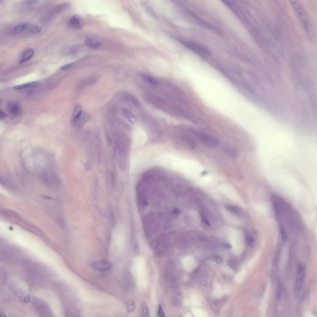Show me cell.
Here are the masks:
<instances>
[{"instance_id": "6da1fadb", "label": "cell", "mask_w": 317, "mask_h": 317, "mask_svg": "<svg viewBox=\"0 0 317 317\" xmlns=\"http://www.w3.org/2000/svg\"><path fill=\"white\" fill-rule=\"evenodd\" d=\"M290 1L293 9L301 20L306 30H308L309 21L307 15L302 5L298 1Z\"/></svg>"}, {"instance_id": "7a4b0ae2", "label": "cell", "mask_w": 317, "mask_h": 317, "mask_svg": "<svg viewBox=\"0 0 317 317\" xmlns=\"http://www.w3.org/2000/svg\"><path fill=\"white\" fill-rule=\"evenodd\" d=\"M197 137L205 145L210 147H215L219 144V140L210 135L200 132H196Z\"/></svg>"}, {"instance_id": "3957f363", "label": "cell", "mask_w": 317, "mask_h": 317, "mask_svg": "<svg viewBox=\"0 0 317 317\" xmlns=\"http://www.w3.org/2000/svg\"><path fill=\"white\" fill-rule=\"evenodd\" d=\"M305 274V267L302 263L299 264L297 272L296 282L295 284V290L297 292L302 289L304 281Z\"/></svg>"}, {"instance_id": "277c9868", "label": "cell", "mask_w": 317, "mask_h": 317, "mask_svg": "<svg viewBox=\"0 0 317 317\" xmlns=\"http://www.w3.org/2000/svg\"><path fill=\"white\" fill-rule=\"evenodd\" d=\"M41 176L42 181L47 186L52 187L57 186L58 180L51 172L45 170L41 172Z\"/></svg>"}, {"instance_id": "5b68a950", "label": "cell", "mask_w": 317, "mask_h": 317, "mask_svg": "<svg viewBox=\"0 0 317 317\" xmlns=\"http://www.w3.org/2000/svg\"><path fill=\"white\" fill-rule=\"evenodd\" d=\"M90 115L88 113L83 112L81 114L77 117L72 118V124L75 127L80 128L88 123L91 119Z\"/></svg>"}, {"instance_id": "8992f818", "label": "cell", "mask_w": 317, "mask_h": 317, "mask_svg": "<svg viewBox=\"0 0 317 317\" xmlns=\"http://www.w3.org/2000/svg\"><path fill=\"white\" fill-rule=\"evenodd\" d=\"M183 42L186 46L200 54L203 55L209 54V52L208 50L204 47L189 42Z\"/></svg>"}, {"instance_id": "52a82bcc", "label": "cell", "mask_w": 317, "mask_h": 317, "mask_svg": "<svg viewBox=\"0 0 317 317\" xmlns=\"http://www.w3.org/2000/svg\"><path fill=\"white\" fill-rule=\"evenodd\" d=\"M7 109L12 116L17 117L21 113V107L20 104L15 102H11L7 105Z\"/></svg>"}, {"instance_id": "ba28073f", "label": "cell", "mask_w": 317, "mask_h": 317, "mask_svg": "<svg viewBox=\"0 0 317 317\" xmlns=\"http://www.w3.org/2000/svg\"><path fill=\"white\" fill-rule=\"evenodd\" d=\"M92 265L93 267L95 269L101 271L109 270L112 268V264L110 262L103 260L97 261L93 262Z\"/></svg>"}, {"instance_id": "9c48e42d", "label": "cell", "mask_w": 317, "mask_h": 317, "mask_svg": "<svg viewBox=\"0 0 317 317\" xmlns=\"http://www.w3.org/2000/svg\"><path fill=\"white\" fill-rule=\"evenodd\" d=\"M85 44L88 47L95 49L99 47L101 45V42L91 35H88L85 38Z\"/></svg>"}, {"instance_id": "30bf717a", "label": "cell", "mask_w": 317, "mask_h": 317, "mask_svg": "<svg viewBox=\"0 0 317 317\" xmlns=\"http://www.w3.org/2000/svg\"><path fill=\"white\" fill-rule=\"evenodd\" d=\"M68 24L70 27L75 29H79L83 26L81 19L77 15L74 16L70 19Z\"/></svg>"}, {"instance_id": "8fae6325", "label": "cell", "mask_w": 317, "mask_h": 317, "mask_svg": "<svg viewBox=\"0 0 317 317\" xmlns=\"http://www.w3.org/2000/svg\"><path fill=\"white\" fill-rule=\"evenodd\" d=\"M136 136L134 138V146L138 148L145 143L147 138L146 134L143 133H138Z\"/></svg>"}, {"instance_id": "7c38bea8", "label": "cell", "mask_w": 317, "mask_h": 317, "mask_svg": "<svg viewBox=\"0 0 317 317\" xmlns=\"http://www.w3.org/2000/svg\"><path fill=\"white\" fill-rule=\"evenodd\" d=\"M34 54V50L32 49H28L25 51L21 55L19 60V64H22L30 59Z\"/></svg>"}, {"instance_id": "4fadbf2b", "label": "cell", "mask_w": 317, "mask_h": 317, "mask_svg": "<svg viewBox=\"0 0 317 317\" xmlns=\"http://www.w3.org/2000/svg\"><path fill=\"white\" fill-rule=\"evenodd\" d=\"M39 84V83L38 82H34L14 86L13 89L15 90H20L27 88L35 87L38 86Z\"/></svg>"}, {"instance_id": "5bb4252c", "label": "cell", "mask_w": 317, "mask_h": 317, "mask_svg": "<svg viewBox=\"0 0 317 317\" xmlns=\"http://www.w3.org/2000/svg\"><path fill=\"white\" fill-rule=\"evenodd\" d=\"M123 113L124 116L131 123H134L136 122L137 120L136 117L130 110L126 109H125L123 111Z\"/></svg>"}, {"instance_id": "9a60e30c", "label": "cell", "mask_w": 317, "mask_h": 317, "mask_svg": "<svg viewBox=\"0 0 317 317\" xmlns=\"http://www.w3.org/2000/svg\"><path fill=\"white\" fill-rule=\"evenodd\" d=\"M1 184L5 188L10 190H14L15 189V187L14 185L7 179L4 177H1Z\"/></svg>"}, {"instance_id": "2e32d148", "label": "cell", "mask_w": 317, "mask_h": 317, "mask_svg": "<svg viewBox=\"0 0 317 317\" xmlns=\"http://www.w3.org/2000/svg\"><path fill=\"white\" fill-rule=\"evenodd\" d=\"M28 25V24L27 23H24L19 25L13 28V32L16 34L22 32L26 30Z\"/></svg>"}, {"instance_id": "e0dca14e", "label": "cell", "mask_w": 317, "mask_h": 317, "mask_svg": "<svg viewBox=\"0 0 317 317\" xmlns=\"http://www.w3.org/2000/svg\"><path fill=\"white\" fill-rule=\"evenodd\" d=\"M142 77L144 80L151 84L153 85H157L158 84V82L152 77L145 74H142Z\"/></svg>"}, {"instance_id": "ac0fdd59", "label": "cell", "mask_w": 317, "mask_h": 317, "mask_svg": "<svg viewBox=\"0 0 317 317\" xmlns=\"http://www.w3.org/2000/svg\"><path fill=\"white\" fill-rule=\"evenodd\" d=\"M82 106L79 104H76L74 108L72 113V118L78 117L81 114L82 112Z\"/></svg>"}, {"instance_id": "d6986e66", "label": "cell", "mask_w": 317, "mask_h": 317, "mask_svg": "<svg viewBox=\"0 0 317 317\" xmlns=\"http://www.w3.org/2000/svg\"><path fill=\"white\" fill-rule=\"evenodd\" d=\"M70 4L69 3H64L57 6L55 9L57 12H60L66 10L70 8Z\"/></svg>"}, {"instance_id": "ffe728a7", "label": "cell", "mask_w": 317, "mask_h": 317, "mask_svg": "<svg viewBox=\"0 0 317 317\" xmlns=\"http://www.w3.org/2000/svg\"><path fill=\"white\" fill-rule=\"evenodd\" d=\"M126 307L127 311L131 312L134 310L136 305L135 302L131 299L128 300L126 302Z\"/></svg>"}, {"instance_id": "44dd1931", "label": "cell", "mask_w": 317, "mask_h": 317, "mask_svg": "<svg viewBox=\"0 0 317 317\" xmlns=\"http://www.w3.org/2000/svg\"><path fill=\"white\" fill-rule=\"evenodd\" d=\"M227 210L230 212L234 213H239L242 211L240 207L232 205H227L226 207Z\"/></svg>"}, {"instance_id": "7402d4cb", "label": "cell", "mask_w": 317, "mask_h": 317, "mask_svg": "<svg viewBox=\"0 0 317 317\" xmlns=\"http://www.w3.org/2000/svg\"><path fill=\"white\" fill-rule=\"evenodd\" d=\"M142 314L143 316L148 317L149 316V309L146 302L143 301L142 304Z\"/></svg>"}, {"instance_id": "603a6c76", "label": "cell", "mask_w": 317, "mask_h": 317, "mask_svg": "<svg viewBox=\"0 0 317 317\" xmlns=\"http://www.w3.org/2000/svg\"><path fill=\"white\" fill-rule=\"evenodd\" d=\"M246 240L247 243L248 245L251 247H253L255 244V240L253 237H252L249 234H247L246 236Z\"/></svg>"}, {"instance_id": "cb8c5ba5", "label": "cell", "mask_w": 317, "mask_h": 317, "mask_svg": "<svg viewBox=\"0 0 317 317\" xmlns=\"http://www.w3.org/2000/svg\"><path fill=\"white\" fill-rule=\"evenodd\" d=\"M42 30L41 28L38 26H34L31 27L30 31L31 33L36 34L39 33Z\"/></svg>"}, {"instance_id": "d4e9b609", "label": "cell", "mask_w": 317, "mask_h": 317, "mask_svg": "<svg viewBox=\"0 0 317 317\" xmlns=\"http://www.w3.org/2000/svg\"><path fill=\"white\" fill-rule=\"evenodd\" d=\"M75 65V64L73 63H69L61 66L60 69L63 71H67L73 68Z\"/></svg>"}, {"instance_id": "484cf974", "label": "cell", "mask_w": 317, "mask_h": 317, "mask_svg": "<svg viewBox=\"0 0 317 317\" xmlns=\"http://www.w3.org/2000/svg\"><path fill=\"white\" fill-rule=\"evenodd\" d=\"M158 316L160 317H165V314L162 306L161 305H159L158 306Z\"/></svg>"}, {"instance_id": "4316f807", "label": "cell", "mask_w": 317, "mask_h": 317, "mask_svg": "<svg viewBox=\"0 0 317 317\" xmlns=\"http://www.w3.org/2000/svg\"><path fill=\"white\" fill-rule=\"evenodd\" d=\"M213 260L215 262L218 264L221 263L223 261L222 258L220 256H215L213 258Z\"/></svg>"}, {"instance_id": "83f0119b", "label": "cell", "mask_w": 317, "mask_h": 317, "mask_svg": "<svg viewBox=\"0 0 317 317\" xmlns=\"http://www.w3.org/2000/svg\"><path fill=\"white\" fill-rule=\"evenodd\" d=\"M200 215L201 216L202 218L203 222L205 224L208 226H210V223L209 221L207 220V218L205 217V215L202 213H200Z\"/></svg>"}, {"instance_id": "f1b7e54d", "label": "cell", "mask_w": 317, "mask_h": 317, "mask_svg": "<svg viewBox=\"0 0 317 317\" xmlns=\"http://www.w3.org/2000/svg\"><path fill=\"white\" fill-rule=\"evenodd\" d=\"M6 117V114L1 110L0 111V120H3Z\"/></svg>"}, {"instance_id": "f546056e", "label": "cell", "mask_w": 317, "mask_h": 317, "mask_svg": "<svg viewBox=\"0 0 317 317\" xmlns=\"http://www.w3.org/2000/svg\"><path fill=\"white\" fill-rule=\"evenodd\" d=\"M38 1H35V0H31V1H30V0H29V1H24V3L27 4H31L37 3Z\"/></svg>"}, {"instance_id": "4dcf8cb0", "label": "cell", "mask_w": 317, "mask_h": 317, "mask_svg": "<svg viewBox=\"0 0 317 317\" xmlns=\"http://www.w3.org/2000/svg\"><path fill=\"white\" fill-rule=\"evenodd\" d=\"M223 247L226 250L230 249L232 248V246L230 245L227 243H225L223 245Z\"/></svg>"}]
</instances>
